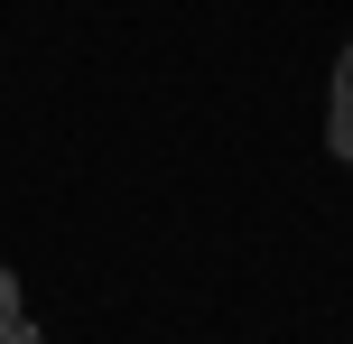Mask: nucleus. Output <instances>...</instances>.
<instances>
[{
    "mask_svg": "<svg viewBox=\"0 0 353 344\" xmlns=\"http://www.w3.org/2000/svg\"><path fill=\"white\" fill-rule=\"evenodd\" d=\"M325 149L353 168V47L335 56V112H325Z\"/></svg>",
    "mask_w": 353,
    "mask_h": 344,
    "instance_id": "nucleus-1",
    "label": "nucleus"
},
{
    "mask_svg": "<svg viewBox=\"0 0 353 344\" xmlns=\"http://www.w3.org/2000/svg\"><path fill=\"white\" fill-rule=\"evenodd\" d=\"M19 316V279H10V261H0V326Z\"/></svg>",
    "mask_w": 353,
    "mask_h": 344,
    "instance_id": "nucleus-2",
    "label": "nucleus"
},
{
    "mask_svg": "<svg viewBox=\"0 0 353 344\" xmlns=\"http://www.w3.org/2000/svg\"><path fill=\"white\" fill-rule=\"evenodd\" d=\"M0 344H47V335H37L28 316H10V326H0Z\"/></svg>",
    "mask_w": 353,
    "mask_h": 344,
    "instance_id": "nucleus-3",
    "label": "nucleus"
}]
</instances>
